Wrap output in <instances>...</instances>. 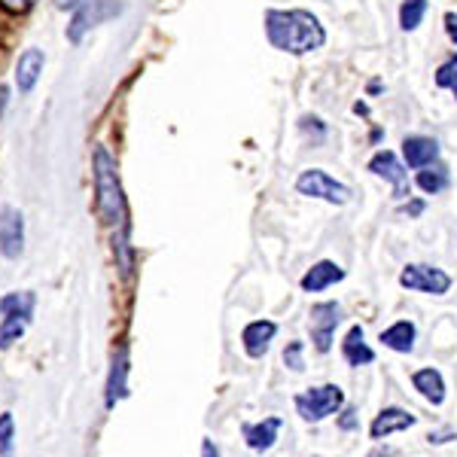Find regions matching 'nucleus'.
<instances>
[{
  "label": "nucleus",
  "instance_id": "aec40b11",
  "mask_svg": "<svg viewBox=\"0 0 457 457\" xmlns=\"http://www.w3.org/2000/svg\"><path fill=\"white\" fill-rule=\"evenodd\" d=\"M415 183L424 189L427 195H439L442 189H448L452 177H448V168L445 165H436V162H433V165H427V168H421V171H418Z\"/></svg>",
  "mask_w": 457,
  "mask_h": 457
},
{
  "label": "nucleus",
  "instance_id": "9d476101",
  "mask_svg": "<svg viewBox=\"0 0 457 457\" xmlns=\"http://www.w3.org/2000/svg\"><path fill=\"white\" fill-rule=\"evenodd\" d=\"M436 159H439V141H433V137L411 135V137H405V141H403L405 168H415V171H421V168L433 165Z\"/></svg>",
  "mask_w": 457,
  "mask_h": 457
},
{
  "label": "nucleus",
  "instance_id": "a211bd4d",
  "mask_svg": "<svg viewBox=\"0 0 457 457\" xmlns=\"http://www.w3.org/2000/svg\"><path fill=\"white\" fill-rule=\"evenodd\" d=\"M411 385H415V390L427 403H433V405L445 403V381H442L439 370H418L411 375Z\"/></svg>",
  "mask_w": 457,
  "mask_h": 457
},
{
  "label": "nucleus",
  "instance_id": "20e7f679",
  "mask_svg": "<svg viewBox=\"0 0 457 457\" xmlns=\"http://www.w3.org/2000/svg\"><path fill=\"white\" fill-rule=\"evenodd\" d=\"M296 193L305 198H317L327 204H348L351 189L345 183H338L336 177H329L323 168H308L296 177Z\"/></svg>",
  "mask_w": 457,
  "mask_h": 457
},
{
  "label": "nucleus",
  "instance_id": "dca6fc26",
  "mask_svg": "<svg viewBox=\"0 0 457 457\" xmlns=\"http://www.w3.org/2000/svg\"><path fill=\"white\" fill-rule=\"evenodd\" d=\"M342 357L348 366H370L375 363V351L366 345V336H363V327H351L348 336L342 342Z\"/></svg>",
  "mask_w": 457,
  "mask_h": 457
},
{
  "label": "nucleus",
  "instance_id": "f03ea898",
  "mask_svg": "<svg viewBox=\"0 0 457 457\" xmlns=\"http://www.w3.org/2000/svg\"><path fill=\"white\" fill-rule=\"evenodd\" d=\"M92 171H95V208L104 226H125L129 213H125V198L120 187V174H116V162L107 153V146H95L92 156Z\"/></svg>",
  "mask_w": 457,
  "mask_h": 457
},
{
  "label": "nucleus",
  "instance_id": "cd10ccee",
  "mask_svg": "<svg viewBox=\"0 0 457 457\" xmlns=\"http://www.w3.org/2000/svg\"><path fill=\"white\" fill-rule=\"evenodd\" d=\"M445 34H448V40L457 46V12H445Z\"/></svg>",
  "mask_w": 457,
  "mask_h": 457
},
{
  "label": "nucleus",
  "instance_id": "bb28decb",
  "mask_svg": "<svg viewBox=\"0 0 457 457\" xmlns=\"http://www.w3.org/2000/svg\"><path fill=\"white\" fill-rule=\"evenodd\" d=\"M37 0H0V6H4L6 12H12V16H21V12H28Z\"/></svg>",
  "mask_w": 457,
  "mask_h": 457
},
{
  "label": "nucleus",
  "instance_id": "2f4dec72",
  "mask_svg": "<svg viewBox=\"0 0 457 457\" xmlns=\"http://www.w3.org/2000/svg\"><path fill=\"white\" fill-rule=\"evenodd\" d=\"M83 4H86V0H58V6H62V10H79Z\"/></svg>",
  "mask_w": 457,
  "mask_h": 457
},
{
  "label": "nucleus",
  "instance_id": "0eeeda50",
  "mask_svg": "<svg viewBox=\"0 0 457 457\" xmlns=\"http://www.w3.org/2000/svg\"><path fill=\"white\" fill-rule=\"evenodd\" d=\"M338 323H342V305L338 302H317V305H312L308 329H312V342L317 353H329Z\"/></svg>",
  "mask_w": 457,
  "mask_h": 457
},
{
  "label": "nucleus",
  "instance_id": "4be33fe9",
  "mask_svg": "<svg viewBox=\"0 0 457 457\" xmlns=\"http://www.w3.org/2000/svg\"><path fill=\"white\" fill-rule=\"evenodd\" d=\"M427 16V0H403L400 4V28L403 31H418Z\"/></svg>",
  "mask_w": 457,
  "mask_h": 457
},
{
  "label": "nucleus",
  "instance_id": "f3484780",
  "mask_svg": "<svg viewBox=\"0 0 457 457\" xmlns=\"http://www.w3.org/2000/svg\"><path fill=\"white\" fill-rule=\"evenodd\" d=\"M125 375H129V348L116 351L113 357V370H110V378H107V409H113L122 396H129V385H125Z\"/></svg>",
  "mask_w": 457,
  "mask_h": 457
},
{
  "label": "nucleus",
  "instance_id": "c85d7f7f",
  "mask_svg": "<svg viewBox=\"0 0 457 457\" xmlns=\"http://www.w3.org/2000/svg\"><path fill=\"white\" fill-rule=\"evenodd\" d=\"M338 427H342V430H353V427H357V411L353 409L345 411V415L338 418Z\"/></svg>",
  "mask_w": 457,
  "mask_h": 457
},
{
  "label": "nucleus",
  "instance_id": "39448f33",
  "mask_svg": "<svg viewBox=\"0 0 457 457\" xmlns=\"http://www.w3.org/2000/svg\"><path fill=\"white\" fill-rule=\"evenodd\" d=\"M122 12V0H86L79 10H73V19L68 25V40L79 43L86 37V31L98 28L101 21H110Z\"/></svg>",
  "mask_w": 457,
  "mask_h": 457
},
{
  "label": "nucleus",
  "instance_id": "7ed1b4c3",
  "mask_svg": "<svg viewBox=\"0 0 457 457\" xmlns=\"http://www.w3.org/2000/svg\"><path fill=\"white\" fill-rule=\"evenodd\" d=\"M293 405H296L302 421L317 424V421H323V418L336 415V411L342 409L345 394H342V387H338V385H323V387L305 390V394H296Z\"/></svg>",
  "mask_w": 457,
  "mask_h": 457
},
{
  "label": "nucleus",
  "instance_id": "f257e3e1",
  "mask_svg": "<svg viewBox=\"0 0 457 457\" xmlns=\"http://www.w3.org/2000/svg\"><path fill=\"white\" fill-rule=\"evenodd\" d=\"M265 37L287 55H308L327 43L320 19L308 10H269L265 12Z\"/></svg>",
  "mask_w": 457,
  "mask_h": 457
},
{
  "label": "nucleus",
  "instance_id": "473e14b6",
  "mask_svg": "<svg viewBox=\"0 0 457 457\" xmlns=\"http://www.w3.org/2000/svg\"><path fill=\"white\" fill-rule=\"evenodd\" d=\"M6 95H10V92H6V88H0V113H4V107H6Z\"/></svg>",
  "mask_w": 457,
  "mask_h": 457
},
{
  "label": "nucleus",
  "instance_id": "393cba45",
  "mask_svg": "<svg viewBox=\"0 0 457 457\" xmlns=\"http://www.w3.org/2000/svg\"><path fill=\"white\" fill-rule=\"evenodd\" d=\"M12 442H16V427H12L10 411H4L0 415V457H12Z\"/></svg>",
  "mask_w": 457,
  "mask_h": 457
},
{
  "label": "nucleus",
  "instance_id": "423d86ee",
  "mask_svg": "<svg viewBox=\"0 0 457 457\" xmlns=\"http://www.w3.org/2000/svg\"><path fill=\"white\" fill-rule=\"evenodd\" d=\"M400 287L415 290V293H427V296H445V293L452 290V275L436 269V265L415 262V265H405L403 269Z\"/></svg>",
  "mask_w": 457,
  "mask_h": 457
},
{
  "label": "nucleus",
  "instance_id": "7c9ffc66",
  "mask_svg": "<svg viewBox=\"0 0 457 457\" xmlns=\"http://www.w3.org/2000/svg\"><path fill=\"white\" fill-rule=\"evenodd\" d=\"M202 457H220V452L213 448V442H211V439H204V442H202Z\"/></svg>",
  "mask_w": 457,
  "mask_h": 457
},
{
  "label": "nucleus",
  "instance_id": "412c9836",
  "mask_svg": "<svg viewBox=\"0 0 457 457\" xmlns=\"http://www.w3.org/2000/svg\"><path fill=\"white\" fill-rule=\"evenodd\" d=\"M28 323H31V320H28V317H21V314H4V320H0V351L12 348V345L25 336Z\"/></svg>",
  "mask_w": 457,
  "mask_h": 457
},
{
  "label": "nucleus",
  "instance_id": "6ab92c4d",
  "mask_svg": "<svg viewBox=\"0 0 457 457\" xmlns=\"http://www.w3.org/2000/svg\"><path fill=\"white\" fill-rule=\"evenodd\" d=\"M415 323L411 320H396L394 327H387L385 333H381L378 342L385 345V348L396 351V353H409L415 348Z\"/></svg>",
  "mask_w": 457,
  "mask_h": 457
},
{
  "label": "nucleus",
  "instance_id": "f8f14e48",
  "mask_svg": "<svg viewBox=\"0 0 457 457\" xmlns=\"http://www.w3.org/2000/svg\"><path fill=\"white\" fill-rule=\"evenodd\" d=\"M338 281H345V269L338 262L333 260H320V262H314L312 269L302 275V290L305 293H323V290H329L333 284Z\"/></svg>",
  "mask_w": 457,
  "mask_h": 457
},
{
  "label": "nucleus",
  "instance_id": "2eb2a0df",
  "mask_svg": "<svg viewBox=\"0 0 457 457\" xmlns=\"http://www.w3.org/2000/svg\"><path fill=\"white\" fill-rule=\"evenodd\" d=\"M43 64H46V55H43L40 49H25V53L19 55L16 88L21 95H28L37 86V79H40V73H43Z\"/></svg>",
  "mask_w": 457,
  "mask_h": 457
},
{
  "label": "nucleus",
  "instance_id": "6e6552de",
  "mask_svg": "<svg viewBox=\"0 0 457 457\" xmlns=\"http://www.w3.org/2000/svg\"><path fill=\"white\" fill-rule=\"evenodd\" d=\"M370 171L381 180H387L394 187V195L396 198H409L411 195V183H409V168L405 162H400V156L390 150H378L375 156L370 159Z\"/></svg>",
  "mask_w": 457,
  "mask_h": 457
},
{
  "label": "nucleus",
  "instance_id": "ddd939ff",
  "mask_svg": "<svg viewBox=\"0 0 457 457\" xmlns=\"http://www.w3.org/2000/svg\"><path fill=\"white\" fill-rule=\"evenodd\" d=\"M275 336H278V323L253 320V323H247L245 333H241V345H245L247 357L260 360V357L269 353V345H271V338H275Z\"/></svg>",
  "mask_w": 457,
  "mask_h": 457
},
{
  "label": "nucleus",
  "instance_id": "a878e982",
  "mask_svg": "<svg viewBox=\"0 0 457 457\" xmlns=\"http://www.w3.org/2000/svg\"><path fill=\"white\" fill-rule=\"evenodd\" d=\"M302 351H305V345H302V342H290V345H287V351H284V363L290 366L293 372L305 370V363H302Z\"/></svg>",
  "mask_w": 457,
  "mask_h": 457
},
{
  "label": "nucleus",
  "instance_id": "4468645a",
  "mask_svg": "<svg viewBox=\"0 0 457 457\" xmlns=\"http://www.w3.org/2000/svg\"><path fill=\"white\" fill-rule=\"evenodd\" d=\"M281 427H284L281 418H265L260 424H245L241 433H245V442H247L250 452H269V448L275 445Z\"/></svg>",
  "mask_w": 457,
  "mask_h": 457
},
{
  "label": "nucleus",
  "instance_id": "c756f323",
  "mask_svg": "<svg viewBox=\"0 0 457 457\" xmlns=\"http://www.w3.org/2000/svg\"><path fill=\"white\" fill-rule=\"evenodd\" d=\"M403 211L409 213V217H421V213H424V202H409Z\"/></svg>",
  "mask_w": 457,
  "mask_h": 457
},
{
  "label": "nucleus",
  "instance_id": "b1692460",
  "mask_svg": "<svg viewBox=\"0 0 457 457\" xmlns=\"http://www.w3.org/2000/svg\"><path fill=\"white\" fill-rule=\"evenodd\" d=\"M436 86L439 88H448V92L457 98V53L448 58L445 64H439V71H436Z\"/></svg>",
  "mask_w": 457,
  "mask_h": 457
},
{
  "label": "nucleus",
  "instance_id": "1a4fd4ad",
  "mask_svg": "<svg viewBox=\"0 0 457 457\" xmlns=\"http://www.w3.org/2000/svg\"><path fill=\"white\" fill-rule=\"evenodd\" d=\"M25 250V220L16 208L0 211V253L6 260H19Z\"/></svg>",
  "mask_w": 457,
  "mask_h": 457
},
{
  "label": "nucleus",
  "instance_id": "9b49d317",
  "mask_svg": "<svg viewBox=\"0 0 457 457\" xmlns=\"http://www.w3.org/2000/svg\"><path fill=\"white\" fill-rule=\"evenodd\" d=\"M418 418L409 415L405 409H400V405H390V409H381L378 415H375V421L370 427V436L375 442L387 439L390 433H400V430H409V427H415Z\"/></svg>",
  "mask_w": 457,
  "mask_h": 457
},
{
  "label": "nucleus",
  "instance_id": "5701e85b",
  "mask_svg": "<svg viewBox=\"0 0 457 457\" xmlns=\"http://www.w3.org/2000/svg\"><path fill=\"white\" fill-rule=\"evenodd\" d=\"M0 314H21L31 320L34 317V296L31 293H10L0 299Z\"/></svg>",
  "mask_w": 457,
  "mask_h": 457
}]
</instances>
